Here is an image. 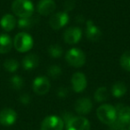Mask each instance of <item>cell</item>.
Listing matches in <instances>:
<instances>
[{
	"mask_svg": "<svg viewBox=\"0 0 130 130\" xmlns=\"http://www.w3.org/2000/svg\"><path fill=\"white\" fill-rule=\"evenodd\" d=\"M96 115L102 123L110 126L117 119L118 112L114 106L105 103L98 107V109L96 110Z\"/></svg>",
	"mask_w": 130,
	"mask_h": 130,
	"instance_id": "6da1fadb",
	"label": "cell"
},
{
	"mask_svg": "<svg viewBox=\"0 0 130 130\" xmlns=\"http://www.w3.org/2000/svg\"><path fill=\"white\" fill-rule=\"evenodd\" d=\"M12 11L20 18L32 16L34 6L30 0H14L12 4Z\"/></svg>",
	"mask_w": 130,
	"mask_h": 130,
	"instance_id": "7a4b0ae2",
	"label": "cell"
},
{
	"mask_svg": "<svg viewBox=\"0 0 130 130\" xmlns=\"http://www.w3.org/2000/svg\"><path fill=\"white\" fill-rule=\"evenodd\" d=\"M33 38L29 33L20 32L15 36L13 39L14 48L20 53H26L33 47Z\"/></svg>",
	"mask_w": 130,
	"mask_h": 130,
	"instance_id": "3957f363",
	"label": "cell"
},
{
	"mask_svg": "<svg viewBox=\"0 0 130 130\" xmlns=\"http://www.w3.org/2000/svg\"><path fill=\"white\" fill-rule=\"evenodd\" d=\"M65 60L72 67L80 68L86 63V54L81 49L73 47L66 53Z\"/></svg>",
	"mask_w": 130,
	"mask_h": 130,
	"instance_id": "277c9868",
	"label": "cell"
},
{
	"mask_svg": "<svg viewBox=\"0 0 130 130\" xmlns=\"http://www.w3.org/2000/svg\"><path fill=\"white\" fill-rule=\"evenodd\" d=\"M64 122L61 117L51 115L45 118L41 122V130H62Z\"/></svg>",
	"mask_w": 130,
	"mask_h": 130,
	"instance_id": "5b68a950",
	"label": "cell"
},
{
	"mask_svg": "<svg viewBox=\"0 0 130 130\" xmlns=\"http://www.w3.org/2000/svg\"><path fill=\"white\" fill-rule=\"evenodd\" d=\"M70 17L67 12H57L54 13L49 19V25L54 30L61 29L69 22Z\"/></svg>",
	"mask_w": 130,
	"mask_h": 130,
	"instance_id": "8992f818",
	"label": "cell"
},
{
	"mask_svg": "<svg viewBox=\"0 0 130 130\" xmlns=\"http://www.w3.org/2000/svg\"><path fill=\"white\" fill-rule=\"evenodd\" d=\"M51 87L50 80L44 76L37 77L32 84V88L34 93L38 95H44L49 92Z\"/></svg>",
	"mask_w": 130,
	"mask_h": 130,
	"instance_id": "52a82bcc",
	"label": "cell"
},
{
	"mask_svg": "<svg viewBox=\"0 0 130 130\" xmlns=\"http://www.w3.org/2000/svg\"><path fill=\"white\" fill-rule=\"evenodd\" d=\"M66 130H90V122L83 116H74L66 124Z\"/></svg>",
	"mask_w": 130,
	"mask_h": 130,
	"instance_id": "ba28073f",
	"label": "cell"
},
{
	"mask_svg": "<svg viewBox=\"0 0 130 130\" xmlns=\"http://www.w3.org/2000/svg\"><path fill=\"white\" fill-rule=\"evenodd\" d=\"M82 38V30L78 27H70L63 32V40L69 45L78 43Z\"/></svg>",
	"mask_w": 130,
	"mask_h": 130,
	"instance_id": "9c48e42d",
	"label": "cell"
},
{
	"mask_svg": "<svg viewBox=\"0 0 130 130\" xmlns=\"http://www.w3.org/2000/svg\"><path fill=\"white\" fill-rule=\"evenodd\" d=\"M71 87H72L73 91L76 93H81L87 88V77L84 73L78 71L75 72L72 75L71 79Z\"/></svg>",
	"mask_w": 130,
	"mask_h": 130,
	"instance_id": "30bf717a",
	"label": "cell"
},
{
	"mask_svg": "<svg viewBox=\"0 0 130 130\" xmlns=\"http://www.w3.org/2000/svg\"><path fill=\"white\" fill-rule=\"evenodd\" d=\"M74 108L78 115H86V114H88L92 110L93 103L90 98L82 97L76 101Z\"/></svg>",
	"mask_w": 130,
	"mask_h": 130,
	"instance_id": "8fae6325",
	"label": "cell"
},
{
	"mask_svg": "<svg viewBox=\"0 0 130 130\" xmlns=\"http://www.w3.org/2000/svg\"><path fill=\"white\" fill-rule=\"evenodd\" d=\"M17 119V113L11 108H5L0 111V124L3 126H12Z\"/></svg>",
	"mask_w": 130,
	"mask_h": 130,
	"instance_id": "7c38bea8",
	"label": "cell"
},
{
	"mask_svg": "<svg viewBox=\"0 0 130 130\" xmlns=\"http://www.w3.org/2000/svg\"><path fill=\"white\" fill-rule=\"evenodd\" d=\"M56 9L54 0H40L37 6V11L40 15L47 16L52 14Z\"/></svg>",
	"mask_w": 130,
	"mask_h": 130,
	"instance_id": "4fadbf2b",
	"label": "cell"
},
{
	"mask_svg": "<svg viewBox=\"0 0 130 130\" xmlns=\"http://www.w3.org/2000/svg\"><path fill=\"white\" fill-rule=\"evenodd\" d=\"M86 36L88 40L96 42L101 38L102 31L96 25H94L92 20H88L86 24Z\"/></svg>",
	"mask_w": 130,
	"mask_h": 130,
	"instance_id": "5bb4252c",
	"label": "cell"
},
{
	"mask_svg": "<svg viewBox=\"0 0 130 130\" xmlns=\"http://www.w3.org/2000/svg\"><path fill=\"white\" fill-rule=\"evenodd\" d=\"M39 63V58L37 54H29L26 55L22 60V67L26 71H30L38 67Z\"/></svg>",
	"mask_w": 130,
	"mask_h": 130,
	"instance_id": "9a60e30c",
	"label": "cell"
},
{
	"mask_svg": "<svg viewBox=\"0 0 130 130\" xmlns=\"http://www.w3.org/2000/svg\"><path fill=\"white\" fill-rule=\"evenodd\" d=\"M16 23L17 22L15 17L13 14H10V13L5 14L0 21V25L3 28V29H5L6 31L13 30L16 26Z\"/></svg>",
	"mask_w": 130,
	"mask_h": 130,
	"instance_id": "2e32d148",
	"label": "cell"
},
{
	"mask_svg": "<svg viewBox=\"0 0 130 130\" xmlns=\"http://www.w3.org/2000/svg\"><path fill=\"white\" fill-rule=\"evenodd\" d=\"M13 40L6 34L0 35V54H6L13 47Z\"/></svg>",
	"mask_w": 130,
	"mask_h": 130,
	"instance_id": "e0dca14e",
	"label": "cell"
},
{
	"mask_svg": "<svg viewBox=\"0 0 130 130\" xmlns=\"http://www.w3.org/2000/svg\"><path fill=\"white\" fill-rule=\"evenodd\" d=\"M126 86L125 83L121 81H118L116 83H114L111 87V94L114 97H122L123 95H125L126 93Z\"/></svg>",
	"mask_w": 130,
	"mask_h": 130,
	"instance_id": "ac0fdd59",
	"label": "cell"
},
{
	"mask_svg": "<svg viewBox=\"0 0 130 130\" xmlns=\"http://www.w3.org/2000/svg\"><path fill=\"white\" fill-rule=\"evenodd\" d=\"M118 116L117 119L124 125L127 126L130 124V107L129 106H123L121 109L117 110Z\"/></svg>",
	"mask_w": 130,
	"mask_h": 130,
	"instance_id": "d6986e66",
	"label": "cell"
},
{
	"mask_svg": "<svg viewBox=\"0 0 130 130\" xmlns=\"http://www.w3.org/2000/svg\"><path fill=\"white\" fill-rule=\"evenodd\" d=\"M38 19L36 17H25V18H20V20L18 21V27L20 29H30L32 28L35 24L38 22Z\"/></svg>",
	"mask_w": 130,
	"mask_h": 130,
	"instance_id": "ffe728a7",
	"label": "cell"
},
{
	"mask_svg": "<svg viewBox=\"0 0 130 130\" xmlns=\"http://www.w3.org/2000/svg\"><path fill=\"white\" fill-rule=\"evenodd\" d=\"M109 97V92L106 87H100L96 89L94 93V100L97 103L105 102Z\"/></svg>",
	"mask_w": 130,
	"mask_h": 130,
	"instance_id": "44dd1931",
	"label": "cell"
},
{
	"mask_svg": "<svg viewBox=\"0 0 130 130\" xmlns=\"http://www.w3.org/2000/svg\"><path fill=\"white\" fill-rule=\"evenodd\" d=\"M63 54V49L61 45H51L48 47V54L50 55V57L54 58V59H57L60 58Z\"/></svg>",
	"mask_w": 130,
	"mask_h": 130,
	"instance_id": "7402d4cb",
	"label": "cell"
},
{
	"mask_svg": "<svg viewBox=\"0 0 130 130\" xmlns=\"http://www.w3.org/2000/svg\"><path fill=\"white\" fill-rule=\"evenodd\" d=\"M119 63L123 70L130 71V51H126L119 59Z\"/></svg>",
	"mask_w": 130,
	"mask_h": 130,
	"instance_id": "603a6c76",
	"label": "cell"
},
{
	"mask_svg": "<svg viewBox=\"0 0 130 130\" xmlns=\"http://www.w3.org/2000/svg\"><path fill=\"white\" fill-rule=\"evenodd\" d=\"M47 74L51 78H54V79H57L61 74H62V70L60 66L54 64L51 65L50 67L47 70Z\"/></svg>",
	"mask_w": 130,
	"mask_h": 130,
	"instance_id": "cb8c5ba5",
	"label": "cell"
},
{
	"mask_svg": "<svg viewBox=\"0 0 130 130\" xmlns=\"http://www.w3.org/2000/svg\"><path fill=\"white\" fill-rule=\"evenodd\" d=\"M4 68L8 72H15L19 68V62L15 59H7L4 62Z\"/></svg>",
	"mask_w": 130,
	"mask_h": 130,
	"instance_id": "d4e9b609",
	"label": "cell"
},
{
	"mask_svg": "<svg viewBox=\"0 0 130 130\" xmlns=\"http://www.w3.org/2000/svg\"><path fill=\"white\" fill-rule=\"evenodd\" d=\"M10 85L15 90H20L22 88L24 85V81L22 79V77L18 76V75H14L13 77H12L10 79Z\"/></svg>",
	"mask_w": 130,
	"mask_h": 130,
	"instance_id": "484cf974",
	"label": "cell"
},
{
	"mask_svg": "<svg viewBox=\"0 0 130 130\" xmlns=\"http://www.w3.org/2000/svg\"><path fill=\"white\" fill-rule=\"evenodd\" d=\"M70 93V90L68 87H60L59 88L57 89V92H56V94H57V96L60 98H65L67 97L68 94H69Z\"/></svg>",
	"mask_w": 130,
	"mask_h": 130,
	"instance_id": "4316f807",
	"label": "cell"
},
{
	"mask_svg": "<svg viewBox=\"0 0 130 130\" xmlns=\"http://www.w3.org/2000/svg\"><path fill=\"white\" fill-rule=\"evenodd\" d=\"M110 126L111 127L112 130H122V129H124L126 125H124L122 122H120V121L117 119L113 123H111V124L110 125Z\"/></svg>",
	"mask_w": 130,
	"mask_h": 130,
	"instance_id": "83f0119b",
	"label": "cell"
},
{
	"mask_svg": "<svg viewBox=\"0 0 130 130\" xmlns=\"http://www.w3.org/2000/svg\"><path fill=\"white\" fill-rule=\"evenodd\" d=\"M20 102L22 104H29L30 103V96L28 94H23L20 96Z\"/></svg>",
	"mask_w": 130,
	"mask_h": 130,
	"instance_id": "f1b7e54d",
	"label": "cell"
},
{
	"mask_svg": "<svg viewBox=\"0 0 130 130\" xmlns=\"http://www.w3.org/2000/svg\"><path fill=\"white\" fill-rule=\"evenodd\" d=\"M75 6V2L74 0H66L65 1V4H64V9H65V12L67 11H70Z\"/></svg>",
	"mask_w": 130,
	"mask_h": 130,
	"instance_id": "f546056e",
	"label": "cell"
},
{
	"mask_svg": "<svg viewBox=\"0 0 130 130\" xmlns=\"http://www.w3.org/2000/svg\"><path fill=\"white\" fill-rule=\"evenodd\" d=\"M73 117H74V116H73V114L71 113V112L68 111V112H64V113H63V117L61 118V119H62L63 122H64L65 124H67V123L69 122V121L71 120Z\"/></svg>",
	"mask_w": 130,
	"mask_h": 130,
	"instance_id": "4dcf8cb0",
	"label": "cell"
},
{
	"mask_svg": "<svg viewBox=\"0 0 130 130\" xmlns=\"http://www.w3.org/2000/svg\"><path fill=\"white\" fill-rule=\"evenodd\" d=\"M128 130H130V124L128 125Z\"/></svg>",
	"mask_w": 130,
	"mask_h": 130,
	"instance_id": "1f68e13d",
	"label": "cell"
},
{
	"mask_svg": "<svg viewBox=\"0 0 130 130\" xmlns=\"http://www.w3.org/2000/svg\"><path fill=\"white\" fill-rule=\"evenodd\" d=\"M122 130H125V129H122Z\"/></svg>",
	"mask_w": 130,
	"mask_h": 130,
	"instance_id": "d6a6232c",
	"label": "cell"
}]
</instances>
